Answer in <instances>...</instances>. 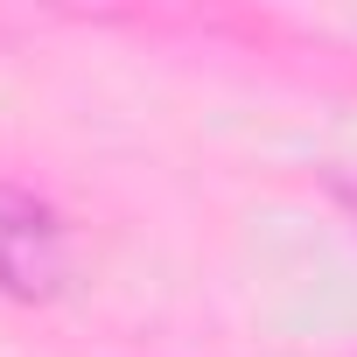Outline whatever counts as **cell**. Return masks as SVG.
I'll list each match as a JSON object with an SVG mask.
<instances>
[{
  "mask_svg": "<svg viewBox=\"0 0 357 357\" xmlns=\"http://www.w3.org/2000/svg\"><path fill=\"white\" fill-rule=\"evenodd\" d=\"M70 225L56 218V204L0 175V301L43 308L70 287Z\"/></svg>",
  "mask_w": 357,
  "mask_h": 357,
  "instance_id": "1",
  "label": "cell"
},
{
  "mask_svg": "<svg viewBox=\"0 0 357 357\" xmlns=\"http://www.w3.org/2000/svg\"><path fill=\"white\" fill-rule=\"evenodd\" d=\"M329 190H336V197H343V204H350V218H357V161H350V168H336V175H329Z\"/></svg>",
  "mask_w": 357,
  "mask_h": 357,
  "instance_id": "2",
  "label": "cell"
}]
</instances>
